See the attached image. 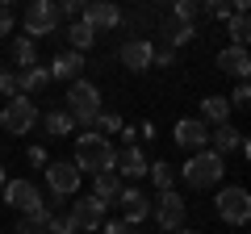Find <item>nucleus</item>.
Masks as SVG:
<instances>
[{
	"label": "nucleus",
	"instance_id": "nucleus-20",
	"mask_svg": "<svg viewBox=\"0 0 251 234\" xmlns=\"http://www.w3.org/2000/svg\"><path fill=\"white\" fill-rule=\"evenodd\" d=\"M230 29V46H243L247 50V38H251V21H247V0H234V17L226 21Z\"/></svg>",
	"mask_w": 251,
	"mask_h": 234
},
{
	"label": "nucleus",
	"instance_id": "nucleus-2",
	"mask_svg": "<svg viewBox=\"0 0 251 234\" xmlns=\"http://www.w3.org/2000/svg\"><path fill=\"white\" fill-rule=\"evenodd\" d=\"M67 117H72L75 126H97L100 117V92L92 80H72V88H67Z\"/></svg>",
	"mask_w": 251,
	"mask_h": 234
},
{
	"label": "nucleus",
	"instance_id": "nucleus-16",
	"mask_svg": "<svg viewBox=\"0 0 251 234\" xmlns=\"http://www.w3.org/2000/svg\"><path fill=\"white\" fill-rule=\"evenodd\" d=\"M218 71L234 75V80H247V71H251V59H247V50H243V46H226V50L218 54Z\"/></svg>",
	"mask_w": 251,
	"mask_h": 234
},
{
	"label": "nucleus",
	"instance_id": "nucleus-13",
	"mask_svg": "<svg viewBox=\"0 0 251 234\" xmlns=\"http://www.w3.org/2000/svg\"><path fill=\"white\" fill-rule=\"evenodd\" d=\"M117 205H122V222L126 226H138V222L151 217V201H147V192H138V188H122L117 192Z\"/></svg>",
	"mask_w": 251,
	"mask_h": 234
},
{
	"label": "nucleus",
	"instance_id": "nucleus-9",
	"mask_svg": "<svg viewBox=\"0 0 251 234\" xmlns=\"http://www.w3.org/2000/svg\"><path fill=\"white\" fill-rule=\"evenodd\" d=\"M155 222H159V230H184V197L180 192H159V205L151 209Z\"/></svg>",
	"mask_w": 251,
	"mask_h": 234
},
{
	"label": "nucleus",
	"instance_id": "nucleus-12",
	"mask_svg": "<svg viewBox=\"0 0 251 234\" xmlns=\"http://www.w3.org/2000/svg\"><path fill=\"white\" fill-rule=\"evenodd\" d=\"M176 146H184L188 155H197V151H205V142H209V126L205 121H197V117H184V121H176Z\"/></svg>",
	"mask_w": 251,
	"mask_h": 234
},
{
	"label": "nucleus",
	"instance_id": "nucleus-7",
	"mask_svg": "<svg viewBox=\"0 0 251 234\" xmlns=\"http://www.w3.org/2000/svg\"><path fill=\"white\" fill-rule=\"evenodd\" d=\"M46 184H50V197H72L80 188V171L72 159H54L46 163Z\"/></svg>",
	"mask_w": 251,
	"mask_h": 234
},
{
	"label": "nucleus",
	"instance_id": "nucleus-39",
	"mask_svg": "<svg viewBox=\"0 0 251 234\" xmlns=\"http://www.w3.org/2000/svg\"><path fill=\"white\" fill-rule=\"evenodd\" d=\"M4 184H9V176H4V167H0V197H4Z\"/></svg>",
	"mask_w": 251,
	"mask_h": 234
},
{
	"label": "nucleus",
	"instance_id": "nucleus-36",
	"mask_svg": "<svg viewBox=\"0 0 251 234\" xmlns=\"http://www.w3.org/2000/svg\"><path fill=\"white\" fill-rule=\"evenodd\" d=\"M9 29H13V9L4 4V0H0V38L9 34Z\"/></svg>",
	"mask_w": 251,
	"mask_h": 234
},
{
	"label": "nucleus",
	"instance_id": "nucleus-21",
	"mask_svg": "<svg viewBox=\"0 0 251 234\" xmlns=\"http://www.w3.org/2000/svg\"><path fill=\"white\" fill-rule=\"evenodd\" d=\"M117 192H122V180H117V171H100L97 180H92V197H97L100 205L117 201Z\"/></svg>",
	"mask_w": 251,
	"mask_h": 234
},
{
	"label": "nucleus",
	"instance_id": "nucleus-26",
	"mask_svg": "<svg viewBox=\"0 0 251 234\" xmlns=\"http://www.w3.org/2000/svg\"><path fill=\"white\" fill-rule=\"evenodd\" d=\"M63 34H67V42H72V50L80 54V50H88L92 42H97V34H92L88 25H84V21H72V25L63 29Z\"/></svg>",
	"mask_w": 251,
	"mask_h": 234
},
{
	"label": "nucleus",
	"instance_id": "nucleus-5",
	"mask_svg": "<svg viewBox=\"0 0 251 234\" xmlns=\"http://www.w3.org/2000/svg\"><path fill=\"white\" fill-rule=\"evenodd\" d=\"M0 126L9 130V134H29V130L38 126V105H34V100H25V96L9 100V109L0 113Z\"/></svg>",
	"mask_w": 251,
	"mask_h": 234
},
{
	"label": "nucleus",
	"instance_id": "nucleus-1",
	"mask_svg": "<svg viewBox=\"0 0 251 234\" xmlns=\"http://www.w3.org/2000/svg\"><path fill=\"white\" fill-rule=\"evenodd\" d=\"M75 171H92V176H100V171H113V146H109V138L100 134H80L75 138Z\"/></svg>",
	"mask_w": 251,
	"mask_h": 234
},
{
	"label": "nucleus",
	"instance_id": "nucleus-28",
	"mask_svg": "<svg viewBox=\"0 0 251 234\" xmlns=\"http://www.w3.org/2000/svg\"><path fill=\"white\" fill-rule=\"evenodd\" d=\"M201 13H205V9H201V0H180L176 9H172V17H176V21H184V25H197V17H201Z\"/></svg>",
	"mask_w": 251,
	"mask_h": 234
},
{
	"label": "nucleus",
	"instance_id": "nucleus-24",
	"mask_svg": "<svg viewBox=\"0 0 251 234\" xmlns=\"http://www.w3.org/2000/svg\"><path fill=\"white\" fill-rule=\"evenodd\" d=\"M17 88H21V96H25V92H42V88H50V71H46V67L17 71Z\"/></svg>",
	"mask_w": 251,
	"mask_h": 234
},
{
	"label": "nucleus",
	"instance_id": "nucleus-29",
	"mask_svg": "<svg viewBox=\"0 0 251 234\" xmlns=\"http://www.w3.org/2000/svg\"><path fill=\"white\" fill-rule=\"evenodd\" d=\"M147 176H151V180H155V188H159V192H168V188H172V167H168V163H163V159L147 163Z\"/></svg>",
	"mask_w": 251,
	"mask_h": 234
},
{
	"label": "nucleus",
	"instance_id": "nucleus-37",
	"mask_svg": "<svg viewBox=\"0 0 251 234\" xmlns=\"http://www.w3.org/2000/svg\"><path fill=\"white\" fill-rule=\"evenodd\" d=\"M29 163H34V167H46L50 159H46V151H42V146H29Z\"/></svg>",
	"mask_w": 251,
	"mask_h": 234
},
{
	"label": "nucleus",
	"instance_id": "nucleus-27",
	"mask_svg": "<svg viewBox=\"0 0 251 234\" xmlns=\"http://www.w3.org/2000/svg\"><path fill=\"white\" fill-rule=\"evenodd\" d=\"M75 130V121L67 117V109H50L46 113V134H54V138H67Z\"/></svg>",
	"mask_w": 251,
	"mask_h": 234
},
{
	"label": "nucleus",
	"instance_id": "nucleus-4",
	"mask_svg": "<svg viewBox=\"0 0 251 234\" xmlns=\"http://www.w3.org/2000/svg\"><path fill=\"white\" fill-rule=\"evenodd\" d=\"M218 217H222L226 226H247V217H251V197H247V188L230 184V188L218 192Z\"/></svg>",
	"mask_w": 251,
	"mask_h": 234
},
{
	"label": "nucleus",
	"instance_id": "nucleus-11",
	"mask_svg": "<svg viewBox=\"0 0 251 234\" xmlns=\"http://www.w3.org/2000/svg\"><path fill=\"white\" fill-rule=\"evenodd\" d=\"M80 21L92 29V34H100V29H117V25H122V9L109 4V0H92V4H84V17Z\"/></svg>",
	"mask_w": 251,
	"mask_h": 234
},
{
	"label": "nucleus",
	"instance_id": "nucleus-33",
	"mask_svg": "<svg viewBox=\"0 0 251 234\" xmlns=\"http://www.w3.org/2000/svg\"><path fill=\"white\" fill-rule=\"evenodd\" d=\"M97 130H105V134H122V117H117V113H100L97 117ZM105 134H100V138H105Z\"/></svg>",
	"mask_w": 251,
	"mask_h": 234
},
{
	"label": "nucleus",
	"instance_id": "nucleus-8",
	"mask_svg": "<svg viewBox=\"0 0 251 234\" xmlns=\"http://www.w3.org/2000/svg\"><path fill=\"white\" fill-rule=\"evenodd\" d=\"M105 209L109 205H100L97 197H84V201H75V205H72V213H67V217H72V226L80 234H97L100 222H105Z\"/></svg>",
	"mask_w": 251,
	"mask_h": 234
},
{
	"label": "nucleus",
	"instance_id": "nucleus-22",
	"mask_svg": "<svg viewBox=\"0 0 251 234\" xmlns=\"http://www.w3.org/2000/svg\"><path fill=\"white\" fill-rule=\"evenodd\" d=\"M209 138H214V155H222V159H226V151H239V146H243V134L230 126V121H226V126H218Z\"/></svg>",
	"mask_w": 251,
	"mask_h": 234
},
{
	"label": "nucleus",
	"instance_id": "nucleus-23",
	"mask_svg": "<svg viewBox=\"0 0 251 234\" xmlns=\"http://www.w3.org/2000/svg\"><path fill=\"white\" fill-rule=\"evenodd\" d=\"M46 222H50V209H34V213H21L17 226H13V234H46Z\"/></svg>",
	"mask_w": 251,
	"mask_h": 234
},
{
	"label": "nucleus",
	"instance_id": "nucleus-32",
	"mask_svg": "<svg viewBox=\"0 0 251 234\" xmlns=\"http://www.w3.org/2000/svg\"><path fill=\"white\" fill-rule=\"evenodd\" d=\"M46 234H75V226H72V217H67V213H50Z\"/></svg>",
	"mask_w": 251,
	"mask_h": 234
},
{
	"label": "nucleus",
	"instance_id": "nucleus-10",
	"mask_svg": "<svg viewBox=\"0 0 251 234\" xmlns=\"http://www.w3.org/2000/svg\"><path fill=\"white\" fill-rule=\"evenodd\" d=\"M54 29H59V4L34 0L25 9V34H54Z\"/></svg>",
	"mask_w": 251,
	"mask_h": 234
},
{
	"label": "nucleus",
	"instance_id": "nucleus-19",
	"mask_svg": "<svg viewBox=\"0 0 251 234\" xmlns=\"http://www.w3.org/2000/svg\"><path fill=\"white\" fill-rule=\"evenodd\" d=\"M197 121H205V126H226V121H230V100L226 96H205L201 100V117Z\"/></svg>",
	"mask_w": 251,
	"mask_h": 234
},
{
	"label": "nucleus",
	"instance_id": "nucleus-6",
	"mask_svg": "<svg viewBox=\"0 0 251 234\" xmlns=\"http://www.w3.org/2000/svg\"><path fill=\"white\" fill-rule=\"evenodd\" d=\"M0 201H9L13 209H21V213H34V209H42V205H46L42 188H38L34 180H9V184H4V197H0Z\"/></svg>",
	"mask_w": 251,
	"mask_h": 234
},
{
	"label": "nucleus",
	"instance_id": "nucleus-40",
	"mask_svg": "<svg viewBox=\"0 0 251 234\" xmlns=\"http://www.w3.org/2000/svg\"><path fill=\"white\" fill-rule=\"evenodd\" d=\"M172 234H193V230H172Z\"/></svg>",
	"mask_w": 251,
	"mask_h": 234
},
{
	"label": "nucleus",
	"instance_id": "nucleus-34",
	"mask_svg": "<svg viewBox=\"0 0 251 234\" xmlns=\"http://www.w3.org/2000/svg\"><path fill=\"white\" fill-rule=\"evenodd\" d=\"M59 17L80 21V17H84V0H63V4H59Z\"/></svg>",
	"mask_w": 251,
	"mask_h": 234
},
{
	"label": "nucleus",
	"instance_id": "nucleus-15",
	"mask_svg": "<svg viewBox=\"0 0 251 234\" xmlns=\"http://www.w3.org/2000/svg\"><path fill=\"white\" fill-rule=\"evenodd\" d=\"M159 38L168 42V50H172V46L193 42V38H197V25H184V21H176V17L168 13V17H159Z\"/></svg>",
	"mask_w": 251,
	"mask_h": 234
},
{
	"label": "nucleus",
	"instance_id": "nucleus-35",
	"mask_svg": "<svg viewBox=\"0 0 251 234\" xmlns=\"http://www.w3.org/2000/svg\"><path fill=\"white\" fill-rule=\"evenodd\" d=\"M247 100H251V88H247V80H239V88H234V96H230V109H234V105L243 109Z\"/></svg>",
	"mask_w": 251,
	"mask_h": 234
},
{
	"label": "nucleus",
	"instance_id": "nucleus-18",
	"mask_svg": "<svg viewBox=\"0 0 251 234\" xmlns=\"http://www.w3.org/2000/svg\"><path fill=\"white\" fill-rule=\"evenodd\" d=\"M80 67H84V54H75V50H63V54H54L50 59V80H75L80 75Z\"/></svg>",
	"mask_w": 251,
	"mask_h": 234
},
{
	"label": "nucleus",
	"instance_id": "nucleus-17",
	"mask_svg": "<svg viewBox=\"0 0 251 234\" xmlns=\"http://www.w3.org/2000/svg\"><path fill=\"white\" fill-rule=\"evenodd\" d=\"M151 50L155 46L147 42V38H134V42L122 46V63L130 67V71H147V67H151Z\"/></svg>",
	"mask_w": 251,
	"mask_h": 234
},
{
	"label": "nucleus",
	"instance_id": "nucleus-3",
	"mask_svg": "<svg viewBox=\"0 0 251 234\" xmlns=\"http://www.w3.org/2000/svg\"><path fill=\"white\" fill-rule=\"evenodd\" d=\"M222 171H226V159L214 151H197V155H188L184 163V180L193 184V188H214L218 180H222Z\"/></svg>",
	"mask_w": 251,
	"mask_h": 234
},
{
	"label": "nucleus",
	"instance_id": "nucleus-31",
	"mask_svg": "<svg viewBox=\"0 0 251 234\" xmlns=\"http://www.w3.org/2000/svg\"><path fill=\"white\" fill-rule=\"evenodd\" d=\"M0 92H4V96H13V100L21 96V88H17V71H13V67H0Z\"/></svg>",
	"mask_w": 251,
	"mask_h": 234
},
{
	"label": "nucleus",
	"instance_id": "nucleus-30",
	"mask_svg": "<svg viewBox=\"0 0 251 234\" xmlns=\"http://www.w3.org/2000/svg\"><path fill=\"white\" fill-rule=\"evenodd\" d=\"M201 9H205L214 21H230L234 17V4H230V0H209V4H201Z\"/></svg>",
	"mask_w": 251,
	"mask_h": 234
},
{
	"label": "nucleus",
	"instance_id": "nucleus-14",
	"mask_svg": "<svg viewBox=\"0 0 251 234\" xmlns=\"http://www.w3.org/2000/svg\"><path fill=\"white\" fill-rule=\"evenodd\" d=\"M147 155L138 151V146H122V151H113V171H122V176H130V180H134V176H147Z\"/></svg>",
	"mask_w": 251,
	"mask_h": 234
},
{
	"label": "nucleus",
	"instance_id": "nucleus-38",
	"mask_svg": "<svg viewBox=\"0 0 251 234\" xmlns=\"http://www.w3.org/2000/svg\"><path fill=\"white\" fill-rule=\"evenodd\" d=\"M105 234H138V230H134V226H126V222H109Z\"/></svg>",
	"mask_w": 251,
	"mask_h": 234
},
{
	"label": "nucleus",
	"instance_id": "nucleus-25",
	"mask_svg": "<svg viewBox=\"0 0 251 234\" xmlns=\"http://www.w3.org/2000/svg\"><path fill=\"white\" fill-rule=\"evenodd\" d=\"M13 63H17L21 71L38 67V46H34V38H17V42H13Z\"/></svg>",
	"mask_w": 251,
	"mask_h": 234
}]
</instances>
